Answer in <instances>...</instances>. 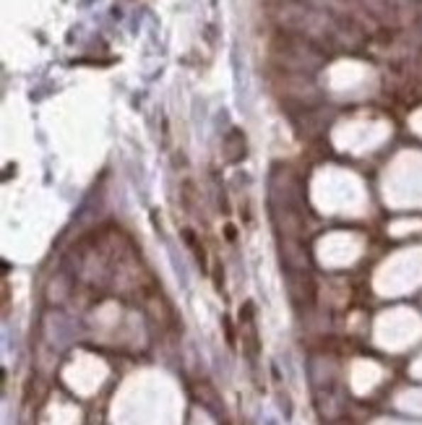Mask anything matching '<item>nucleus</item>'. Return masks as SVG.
<instances>
[{
  "label": "nucleus",
  "instance_id": "nucleus-1",
  "mask_svg": "<svg viewBox=\"0 0 422 425\" xmlns=\"http://www.w3.org/2000/svg\"><path fill=\"white\" fill-rule=\"evenodd\" d=\"M224 157L230 162H240L245 157V136L240 131H230V136L224 138Z\"/></svg>",
  "mask_w": 422,
  "mask_h": 425
}]
</instances>
